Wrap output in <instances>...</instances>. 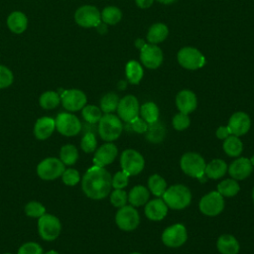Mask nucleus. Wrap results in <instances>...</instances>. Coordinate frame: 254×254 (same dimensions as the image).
Returning <instances> with one entry per match:
<instances>
[{"instance_id": "39448f33", "label": "nucleus", "mask_w": 254, "mask_h": 254, "mask_svg": "<svg viewBox=\"0 0 254 254\" xmlns=\"http://www.w3.org/2000/svg\"><path fill=\"white\" fill-rule=\"evenodd\" d=\"M62 224L60 219L50 213H45L38 219V232L42 239L53 241L57 239L61 233Z\"/></svg>"}, {"instance_id": "ddd939ff", "label": "nucleus", "mask_w": 254, "mask_h": 254, "mask_svg": "<svg viewBox=\"0 0 254 254\" xmlns=\"http://www.w3.org/2000/svg\"><path fill=\"white\" fill-rule=\"evenodd\" d=\"M188 239L187 228L182 223H176L167 227L162 234L163 243L171 248H177L185 244Z\"/></svg>"}, {"instance_id": "7c9ffc66", "label": "nucleus", "mask_w": 254, "mask_h": 254, "mask_svg": "<svg viewBox=\"0 0 254 254\" xmlns=\"http://www.w3.org/2000/svg\"><path fill=\"white\" fill-rule=\"evenodd\" d=\"M142 119H144L148 124L154 123L156 121H158L159 119V108L157 106L156 103L149 101L144 103L139 110Z\"/></svg>"}, {"instance_id": "6ab92c4d", "label": "nucleus", "mask_w": 254, "mask_h": 254, "mask_svg": "<svg viewBox=\"0 0 254 254\" xmlns=\"http://www.w3.org/2000/svg\"><path fill=\"white\" fill-rule=\"evenodd\" d=\"M227 171L232 179L236 181H242L251 175L253 166L250 162V159L241 157L234 160L227 168Z\"/></svg>"}, {"instance_id": "aec40b11", "label": "nucleus", "mask_w": 254, "mask_h": 254, "mask_svg": "<svg viewBox=\"0 0 254 254\" xmlns=\"http://www.w3.org/2000/svg\"><path fill=\"white\" fill-rule=\"evenodd\" d=\"M176 105L180 112L190 114L194 111L197 106L196 95L189 89L181 90L176 96Z\"/></svg>"}, {"instance_id": "e433bc0d", "label": "nucleus", "mask_w": 254, "mask_h": 254, "mask_svg": "<svg viewBox=\"0 0 254 254\" xmlns=\"http://www.w3.org/2000/svg\"><path fill=\"white\" fill-rule=\"evenodd\" d=\"M119 97L114 92H108L104 94L100 99V109L104 113H112L117 109L119 103Z\"/></svg>"}, {"instance_id": "a878e982", "label": "nucleus", "mask_w": 254, "mask_h": 254, "mask_svg": "<svg viewBox=\"0 0 254 254\" xmlns=\"http://www.w3.org/2000/svg\"><path fill=\"white\" fill-rule=\"evenodd\" d=\"M149 190L142 185L135 186L131 189L128 194V201L132 206H142L148 202Z\"/></svg>"}, {"instance_id": "4d7b16f0", "label": "nucleus", "mask_w": 254, "mask_h": 254, "mask_svg": "<svg viewBox=\"0 0 254 254\" xmlns=\"http://www.w3.org/2000/svg\"><path fill=\"white\" fill-rule=\"evenodd\" d=\"M4 254H12V253H4Z\"/></svg>"}, {"instance_id": "f8f14e48", "label": "nucleus", "mask_w": 254, "mask_h": 254, "mask_svg": "<svg viewBox=\"0 0 254 254\" xmlns=\"http://www.w3.org/2000/svg\"><path fill=\"white\" fill-rule=\"evenodd\" d=\"M198 207L204 215L216 216L224 208V198L217 190L210 191L201 197Z\"/></svg>"}, {"instance_id": "1a4fd4ad", "label": "nucleus", "mask_w": 254, "mask_h": 254, "mask_svg": "<svg viewBox=\"0 0 254 254\" xmlns=\"http://www.w3.org/2000/svg\"><path fill=\"white\" fill-rule=\"evenodd\" d=\"M115 222L121 230L132 231L136 229L140 223L139 212L132 205H124L117 210Z\"/></svg>"}, {"instance_id": "2eb2a0df", "label": "nucleus", "mask_w": 254, "mask_h": 254, "mask_svg": "<svg viewBox=\"0 0 254 254\" xmlns=\"http://www.w3.org/2000/svg\"><path fill=\"white\" fill-rule=\"evenodd\" d=\"M116 110L119 118L129 123L139 115V101L134 95L128 94L119 100Z\"/></svg>"}, {"instance_id": "3c124183", "label": "nucleus", "mask_w": 254, "mask_h": 254, "mask_svg": "<svg viewBox=\"0 0 254 254\" xmlns=\"http://www.w3.org/2000/svg\"><path fill=\"white\" fill-rule=\"evenodd\" d=\"M157 1L162 4H171V3H174L176 0H157Z\"/></svg>"}, {"instance_id": "4be33fe9", "label": "nucleus", "mask_w": 254, "mask_h": 254, "mask_svg": "<svg viewBox=\"0 0 254 254\" xmlns=\"http://www.w3.org/2000/svg\"><path fill=\"white\" fill-rule=\"evenodd\" d=\"M55 129V119L47 116L41 117L35 123L34 135L38 140H46L53 134Z\"/></svg>"}, {"instance_id": "393cba45", "label": "nucleus", "mask_w": 254, "mask_h": 254, "mask_svg": "<svg viewBox=\"0 0 254 254\" xmlns=\"http://www.w3.org/2000/svg\"><path fill=\"white\" fill-rule=\"evenodd\" d=\"M227 165L221 159H213L208 164L205 165L204 175L212 180H217L222 178L227 172Z\"/></svg>"}, {"instance_id": "9b49d317", "label": "nucleus", "mask_w": 254, "mask_h": 254, "mask_svg": "<svg viewBox=\"0 0 254 254\" xmlns=\"http://www.w3.org/2000/svg\"><path fill=\"white\" fill-rule=\"evenodd\" d=\"M75 23L83 28H96L101 23L99 10L92 5H83L74 13Z\"/></svg>"}, {"instance_id": "a19ab883", "label": "nucleus", "mask_w": 254, "mask_h": 254, "mask_svg": "<svg viewBox=\"0 0 254 254\" xmlns=\"http://www.w3.org/2000/svg\"><path fill=\"white\" fill-rule=\"evenodd\" d=\"M128 200V194L123 189H114V190L110 194V202L115 207H122L126 205Z\"/></svg>"}, {"instance_id": "bb28decb", "label": "nucleus", "mask_w": 254, "mask_h": 254, "mask_svg": "<svg viewBox=\"0 0 254 254\" xmlns=\"http://www.w3.org/2000/svg\"><path fill=\"white\" fill-rule=\"evenodd\" d=\"M169 35V29L164 23L153 24L147 33V40L150 44L157 45L166 40Z\"/></svg>"}, {"instance_id": "7ed1b4c3", "label": "nucleus", "mask_w": 254, "mask_h": 254, "mask_svg": "<svg viewBox=\"0 0 254 254\" xmlns=\"http://www.w3.org/2000/svg\"><path fill=\"white\" fill-rule=\"evenodd\" d=\"M123 131V124L121 119L112 114L105 113L98 122V133L102 140L112 142L117 140Z\"/></svg>"}, {"instance_id": "49530a36", "label": "nucleus", "mask_w": 254, "mask_h": 254, "mask_svg": "<svg viewBox=\"0 0 254 254\" xmlns=\"http://www.w3.org/2000/svg\"><path fill=\"white\" fill-rule=\"evenodd\" d=\"M17 254H43V248L37 242H26L21 245Z\"/></svg>"}, {"instance_id": "c756f323", "label": "nucleus", "mask_w": 254, "mask_h": 254, "mask_svg": "<svg viewBox=\"0 0 254 254\" xmlns=\"http://www.w3.org/2000/svg\"><path fill=\"white\" fill-rule=\"evenodd\" d=\"M240 190V187L236 180L234 179H226L221 181L217 185V191L223 197H231L236 195Z\"/></svg>"}, {"instance_id": "f257e3e1", "label": "nucleus", "mask_w": 254, "mask_h": 254, "mask_svg": "<svg viewBox=\"0 0 254 254\" xmlns=\"http://www.w3.org/2000/svg\"><path fill=\"white\" fill-rule=\"evenodd\" d=\"M111 175L103 167L89 168L81 179V188L84 194L91 199L106 197L112 188Z\"/></svg>"}, {"instance_id": "72a5a7b5", "label": "nucleus", "mask_w": 254, "mask_h": 254, "mask_svg": "<svg viewBox=\"0 0 254 254\" xmlns=\"http://www.w3.org/2000/svg\"><path fill=\"white\" fill-rule=\"evenodd\" d=\"M101 15V21L106 25H116L120 22L122 18V12L121 10L116 6H107L105 7Z\"/></svg>"}, {"instance_id": "4468645a", "label": "nucleus", "mask_w": 254, "mask_h": 254, "mask_svg": "<svg viewBox=\"0 0 254 254\" xmlns=\"http://www.w3.org/2000/svg\"><path fill=\"white\" fill-rule=\"evenodd\" d=\"M61 102L64 109L70 112L78 111L86 105V95L83 91L71 88L64 90L61 95Z\"/></svg>"}, {"instance_id": "a18cd8bd", "label": "nucleus", "mask_w": 254, "mask_h": 254, "mask_svg": "<svg viewBox=\"0 0 254 254\" xmlns=\"http://www.w3.org/2000/svg\"><path fill=\"white\" fill-rule=\"evenodd\" d=\"M129 175H127L122 170L117 172L111 179V185L114 189H124L128 186Z\"/></svg>"}, {"instance_id": "6e6d98bb", "label": "nucleus", "mask_w": 254, "mask_h": 254, "mask_svg": "<svg viewBox=\"0 0 254 254\" xmlns=\"http://www.w3.org/2000/svg\"><path fill=\"white\" fill-rule=\"evenodd\" d=\"M131 254H141V253H139V252H133V253H131Z\"/></svg>"}, {"instance_id": "20e7f679", "label": "nucleus", "mask_w": 254, "mask_h": 254, "mask_svg": "<svg viewBox=\"0 0 254 254\" xmlns=\"http://www.w3.org/2000/svg\"><path fill=\"white\" fill-rule=\"evenodd\" d=\"M205 165L204 159L194 152H188L184 154L180 161L182 171L186 175L196 179H200L204 176Z\"/></svg>"}, {"instance_id": "58836bf2", "label": "nucleus", "mask_w": 254, "mask_h": 254, "mask_svg": "<svg viewBox=\"0 0 254 254\" xmlns=\"http://www.w3.org/2000/svg\"><path fill=\"white\" fill-rule=\"evenodd\" d=\"M25 213L30 217L39 218L46 213V207L39 201L31 200L25 205Z\"/></svg>"}, {"instance_id": "c85d7f7f", "label": "nucleus", "mask_w": 254, "mask_h": 254, "mask_svg": "<svg viewBox=\"0 0 254 254\" xmlns=\"http://www.w3.org/2000/svg\"><path fill=\"white\" fill-rule=\"evenodd\" d=\"M125 73L130 83L138 84L143 77V68L137 61H129L125 67Z\"/></svg>"}, {"instance_id": "0eeeda50", "label": "nucleus", "mask_w": 254, "mask_h": 254, "mask_svg": "<svg viewBox=\"0 0 254 254\" xmlns=\"http://www.w3.org/2000/svg\"><path fill=\"white\" fill-rule=\"evenodd\" d=\"M64 170V164L60 159L49 157L38 164L37 175L44 181H54L62 177Z\"/></svg>"}, {"instance_id": "9d476101", "label": "nucleus", "mask_w": 254, "mask_h": 254, "mask_svg": "<svg viewBox=\"0 0 254 254\" xmlns=\"http://www.w3.org/2000/svg\"><path fill=\"white\" fill-rule=\"evenodd\" d=\"M57 131L66 137L77 135L81 130V123L79 119L68 112L60 113L55 119Z\"/></svg>"}, {"instance_id": "c03bdc74", "label": "nucleus", "mask_w": 254, "mask_h": 254, "mask_svg": "<svg viewBox=\"0 0 254 254\" xmlns=\"http://www.w3.org/2000/svg\"><path fill=\"white\" fill-rule=\"evenodd\" d=\"M14 75L10 68L0 64V89L6 88L13 83Z\"/></svg>"}, {"instance_id": "f704fd0d", "label": "nucleus", "mask_w": 254, "mask_h": 254, "mask_svg": "<svg viewBox=\"0 0 254 254\" xmlns=\"http://www.w3.org/2000/svg\"><path fill=\"white\" fill-rule=\"evenodd\" d=\"M146 138L152 143H159L165 138V127L159 121L148 124Z\"/></svg>"}, {"instance_id": "6e6552de", "label": "nucleus", "mask_w": 254, "mask_h": 254, "mask_svg": "<svg viewBox=\"0 0 254 254\" xmlns=\"http://www.w3.org/2000/svg\"><path fill=\"white\" fill-rule=\"evenodd\" d=\"M179 64L190 70L198 69L205 64L204 56L193 47H184L182 48L177 55Z\"/></svg>"}, {"instance_id": "cd10ccee", "label": "nucleus", "mask_w": 254, "mask_h": 254, "mask_svg": "<svg viewBox=\"0 0 254 254\" xmlns=\"http://www.w3.org/2000/svg\"><path fill=\"white\" fill-rule=\"evenodd\" d=\"M222 148L229 157H239L243 151V143L239 137L230 135L223 140Z\"/></svg>"}, {"instance_id": "79ce46f5", "label": "nucleus", "mask_w": 254, "mask_h": 254, "mask_svg": "<svg viewBox=\"0 0 254 254\" xmlns=\"http://www.w3.org/2000/svg\"><path fill=\"white\" fill-rule=\"evenodd\" d=\"M62 181L64 185L68 187H73L79 183L80 175L75 169H67L64 170V172L63 173Z\"/></svg>"}, {"instance_id": "5701e85b", "label": "nucleus", "mask_w": 254, "mask_h": 254, "mask_svg": "<svg viewBox=\"0 0 254 254\" xmlns=\"http://www.w3.org/2000/svg\"><path fill=\"white\" fill-rule=\"evenodd\" d=\"M7 26L12 33L22 34L28 27L27 16L21 11H14L7 18Z\"/></svg>"}, {"instance_id": "de8ad7c7", "label": "nucleus", "mask_w": 254, "mask_h": 254, "mask_svg": "<svg viewBox=\"0 0 254 254\" xmlns=\"http://www.w3.org/2000/svg\"><path fill=\"white\" fill-rule=\"evenodd\" d=\"M130 126H131V129L136 132V133H139V134H143V133H146L147 129H148V123L140 118L139 116L134 118L132 121L129 122Z\"/></svg>"}, {"instance_id": "c9c22d12", "label": "nucleus", "mask_w": 254, "mask_h": 254, "mask_svg": "<svg viewBox=\"0 0 254 254\" xmlns=\"http://www.w3.org/2000/svg\"><path fill=\"white\" fill-rule=\"evenodd\" d=\"M148 188L156 196H161L167 190V182L158 174L152 175L148 180Z\"/></svg>"}, {"instance_id": "8fccbe9b", "label": "nucleus", "mask_w": 254, "mask_h": 254, "mask_svg": "<svg viewBox=\"0 0 254 254\" xmlns=\"http://www.w3.org/2000/svg\"><path fill=\"white\" fill-rule=\"evenodd\" d=\"M136 5L141 9L150 8L154 2V0H135Z\"/></svg>"}, {"instance_id": "b1692460", "label": "nucleus", "mask_w": 254, "mask_h": 254, "mask_svg": "<svg viewBox=\"0 0 254 254\" xmlns=\"http://www.w3.org/2000/svg\"><path fill=\"white\" fill-rule=\"evenodd\" d=\"M216 247L221 254H237L240 249L237 239L231 234L220 235L217 239Z\"/></svg>"}, {"instance_id": "603ef678", "label": "nucleus", "mask_w": 254, "mask_h": 254, "mask_svg": "<svg viewBox=\"0 0 254 254\" xmlns=\"http://www.w3.org/2000/svg\"><path fill=\"white\" fill-rule=\"evenodd\" d=\"M46 254H60V253L57 252L56 250H50V251H48Z\"/></svg>"}, {"instance_id": "864d4df0", "label": "nucleus", "mask_w": 254, "mask_h": 254, "mask_svg": "<svg viewBox=\"0 0 254 254\" xmlns=\"http://www.w3.org/2000/svg\"><path fill=\"white\" fill-rule=\"evenodd\" d=\"M250 162H251V164H252V166L254 167V155L251 157V159H250Z\"/></svg>"}, {"instance_id": "37998d69", "label": "nucleus", "mask_w": 254, "mask_h": 254, "mask_svg": "<svg viewBox=\"0 0 254 254\" xmlns=\"http://www.w3.org/2000/svg\"><path fill=\"white\" fill-rule=\"evenodd\" d=\"M172 123H173V127L177 131H184L190 126V117L188 114L179 112L173 117Z\"/></svg>"}, {"instance_id": "09e8293b", "label": "nucleus", "mask_w": 254, "mask_h": 254, "mask_svg": "<svg viewBox=\"0 0 254 254\" xmlns=\"http://www.w3.org/2000/svg\"><path fill=\"white\" fill-rule=\"evenodd\" d=\"M230 135H231V133H230V130H229V128L227 126H220L215 131V136L218 139H221V140L226 139Z\"/></svg>"}, {"instance_id": "4c0bfd02", "label": "nucleus", "mask_w": 254, "mask_h": 254, "mask_svg": "<svg viewBox=\"0 0 254 254\" xmlns=\"http://www.w3.org/2000/svg\"><path fill=\"white\" fill-rule=\"evenodd\" d=\"M81 115L87 123L95 124V123H98L100 118L102 117V111L99 107L88 104L81 109Z\"/></svg>"}, {"instance_id": "ea45409f", "label": "nucleus", "mask_w": 254, "mask_h": 254, "mask_svg": "<svg viewBox=\"0 0 254 254\" xmlns=\"http://www.w3.org/2000/svg\"><path fill=\"white\" fill-rule=\"evenodd\" d=\"M97 140L92 132H87L81 138L80 148L84 153H92L96 150Z\"/></svg>"}, {"instance_id": "dca6fc26", "label": "nucleus", "mask_w": 254, "mask_h": 254, "mask_svg": "<svg viewBox=\"0 0 254 254\" xmlns=\"http://www.w3.org/2000/svg\"><path fill=\"white\" fill-rule=\"evenodd\" d=\"M140 60L146 67L155 69L163 62V52L157 45L145 44L140 49Z\"/></svg>"}, {"instance_id": "473e14b6", "label": "nucleus", "mask_w": 254, "mask_h": 254, "mask_svg": "<svg viewBox=\"0 0 254 254\" xmlns=\"http://www.w3.org/2000/svg\"><path fill=\"white\" fill-rule=\"evenodd\" d=\"M77 159H78V151L74 145L66 144L61 148L60 160L64 164V166L74 165Z\"/></svg>"}, {"instance_id": "412c9836", "label": "nucleus", "mask_w": 254, "mask_h": 254, "mask_svg": "<svg viewBox=\"0 0 254 254\" xmlns=\"http://www.w3.org/2000/svg\"><path fill=\"white\" fill-rule=\"evenodd\" d=\"M145 215L153 221H160L168 213V205L163 198H155L148 201L145 205Z\"/></svg>"}, {"instance_id": "f3484780", "label": "nucleus", "mask_w": 254, "mask_h": 254, "mask_svg": "<svg viewBox=\"0 0 254 254\" xmlns=\"http://www.w3.org/2000/svg\"><path fill=\"white\" fill-rule=\"evenodd\" d=\"M227 127L229 128L231 135L240 137L250 130L251 119L247 113L238 111L230 116Z\"/></svg>"}, {"instance_id": "f03ea898", "label": "nucleus", "mask_w": 254, "mask_h": 254, "mask_svg": "<svg viewBox=\"0 0 254 254\" xmlns=\"http://www.w3.org/2000/svg\"><path fill=\"white\" fill-rule=\"evenodd\" d=\"M168 207L176 210L186 208L191 201L190 190L184 185H173L162 195Z\"/></svg>"}, {"instance_id": "a211bd4d", "label": "nucleus", "mask_w": 254, "mask_h": 254, "mask_svg": "<svg viewBox=\"0 0 254 254\" xmlns=\"http://www.w3.org/2000/svg\"><path fill=\"white\" fill-rule=\"evenodd\" d=\"M117 154V147L113 143L107 142L101 145L98 149H96L95 154L93 156V164L94 166L104 168L105 166L113 163Z\"/></svg>"}, {"instance_id": "423d86ee", "label": "nucleus", "mask_w": 254, "mask_h": 254, "mask_svg": "<svg viewBox=\"0 0 254 254\" xmlns=\"http://www.w3.org/2000/svg\"><path fill=\"white\" fill-rule=\"evenodd\" d=\"M120 166L123 172L129 176L140 174L145 167L143 156L134 149H126L120 156Z\"/></svg>"}, {"instance_id": "2f4dec72", "label": "nucleus", "mask_w": 254, "mask_h": 254, "mask_svg": "<svg viewBox=\"0 0 254 254\" xmlns=\"http://www.w3.org/2000/svg\"><path fill=\"white\" fill-rule=\"evenodd\" d=\"M39 103L41 107L44 109H47V110L55 109L61 103V96L58 92L53 90L45 91L44 93L41 94L39 98Z\"/></svg>"}, {"instance_id": "5fc2aeb1", "label": "nucleus", "mask_w": 254, "mask_h": 254, "mask_svg": "<svg viewBox=\"0 0 254 254\" xmlns=\"http://www.w3.org/2000/svg\"><path fill=\"white\" fill-rule=\"evenodd\" d=\"M252 197H253V202H254V189H253V191H252Z\"/></svg>"}]
</instances>
